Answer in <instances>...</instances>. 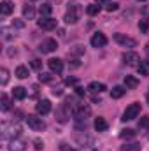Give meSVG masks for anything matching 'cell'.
Returning <instances> with one entry per match:
<instances>
[{"instance_id": "cell-1", "label": "cell", "mask_w": 149, "mask_h": 151, "mask_svg": "<svg viewBox=\"0 0 149 151\" xmlns=\"http://www.w3.org/2000/svg\"><path fill=\"white\" fill-rule=\"evenodd\" d=\"M81 14H82V7L75 2H69V7H67V14H65V23L69 25H75L79 19H81Z\"/></svg>"}, {"instance_id": "cell-2", "label": "cell", "mask_w": 149, "mask_h": 151, "mask_svg": "<svg viewBox=\"0 0 149 151\" xmlns=\"http://www.w3.org/2000/svg\"><path fill=\"white\" fill-rule=\"evenodd\" d=\"M72 114H74V118L77 121H84L86 123V119L91 114V109H90L88 104H75L74 107H72Z\"/></svg>"}, {"instance_id": "cell-3", "label": "cell", "mask_w": 149, "mask_h": 151, "mask_svg": "<svg viewBox=\"0 0 149 151\" xmlns=\"http://www.w3.org/2000/svg\"><path fill=\"white\" fill-rule=\"evenodd\" d=\"M2 135H4V139H18V135L21 134V127L19 125H14V123H4L2 125Z\"/></svg>"}, {"instance_id": "cell-4", "label": "cell", "mask_w": 149, "mask_h": 151, "mask_svg": "<svg viewBox=\"0 0 149 151\" xmlns=\"http://www.w3.org/2000/svg\"><path fill=\"white\" fill-rule=\"evenodd\" d=\"M25 119H27L28 127H30L34 132H44V130H46V123H44V119L39 118V116H35V114H28Z\"/></svg>"}, {"instance_id": "cell-5", "label": "cell", "mask_w": 149, "mask_h": 151, "mask_svg": "<svg viewBox=\"0 0 149 151\" xmlns=\"http://www.w3.org/2000/svg\"><path fill=\"white\" fill-rule=\"evenodd\" d=\"M139 114H140V104H139V102H133V104H130V106L125 109L121 119H123V121H132V119H135Z\"/></svg>"}, {"instance_id": "cell-6", "label": "cell", "mask_w": 149, "mask_h": 151, "mask_svg": "<svg viewBox=\"0 0 149 151\" xmlns=\"http://www.w3.org/2000/svg\"><path fill=\"white\" fill-rule=\"evenodd\" d=\"M69 118H70V106H69V102H65L56 109V119L60 123H67Z\"/></svg>"}, {"instance_id": "cell-7", "label": "cell", "mask_w": 149, "mask_h": 151, "mask_svg": "<svg viewBox=\"0 0 149 151\" xmlns=\"http://www.w3.org/2000/svg\"><path fill=\"white\" fill-rule=\"evenodd\" d=\"M114 40L119 44V46H123V47H135L137 46V40L132 37H128V35H125V34H114Z\"/></svg>"}, {"instance_id": "cell-8", "label": "cell", "mask_w": 149, "mask_h": 151, "mask_svg": "<svg viewBox=\"0 0 149 151\" xmlns=\"http://www.w3.org/2000/svg\"><path fill=\"white\" fill-rule=\"evenodd\" d=\"M56 47H58V44H56V40H54V39H46V40H42V42H40L39 51H40L42 55H49V53L56 51Z\"/></svg>"}, {"instance_id": "cell-9", "label": "cell", "mask_w": 149, "mask_h": 151, "mask_svg": "<svg viewBox=\"0 0 149 151\" xmlns=\"http://www.w3.org/2000/svg\"><path fill=\"white\" fill-rule=\"evenodd\" d=\"M37 25H39V28H42V30H54L56 28V19L51 18V16H40Z\"/></svg>"}, {"instance_id": "cell-10", "label": "cell", "mask_w": 149, "mask_h": 151, "mask_svg": "<svg viewBox=\"0 0 149 151\" xmlns=\"http://www.w3.org/2000/svg\"><path fill=\"white\" fill-rule=\"evenodd\" d=\"M123 62H125L126 65H130V67H137V65L140 63V56H139L135 51H128V53L123 55Z\"/></svg>"}, {"instance_id": "cell-11", "label": "cell", "mask_w": 149, "mask_h": 151, "mask_svg": "<svg viewBox=\"0 0 149 151\" xmlns=\"http://www.w3.org/2000/svg\"><path fill=\"white\" fill-rule=\"evenodd\" d=\"M91 46L93 47H104L105 44H107V37L102 34V32H97V34H93V37H91Z\"/></svg>"}, {"instance_id": "cell-12", "label": "cell", "mask_w": 149, "mask_h": 151, "mask_svg": "<svg viewBox=\"0 0 149 151\" xmlns=\"http://www.w3.org/2000/svg\"><path fill=\"white\" fill-rule=\"evenodd\" d=\"M47 67H49L51 72L60 74V72L63 70V62H62L60 58H51V60H47Z\"/></svg>"}, {"instance_id": "cell-13", "label": "cell", "mask_w": 149, "mask_h": 151, "mask_svg": "<svg viewBox=\"0 0 149 151\" xmlns=\"http://www.w3.org/2000/svg\"><path fill=\"white\" fill-rule=\"evenodd\" d=\"M35 111H37L39 114H47L49 111H51V102L47 100V99H44V100H39L37 106H35Z\"/></svg>"}, {"instance_id": "cell-14", "label": "cell", "mask_w": 149, "mask_h": 151, "mask_svg": "<svg viewBox=\"0 0 149 151\" xmlns=\"http://www.w3.org/2000/svg\"><path fill=\"white\" fill-rule=\"evenodd\" d=\"M27 150V142L21 139H12L9 142V151H25Z\"/></svg>"}, {"instance_id": "cell-15", "label": "cell", "mask_w": 149, "mask_h": 151, "mask_svg": "<svg viewBox=\"0 0 149 151\" xmlns=\"http://www.w3.org/2000/svg\"><path fill=\"white\" fill-rule=\"evenodd\" d=\"M12 11H14V4H12L11 0H4V2L0 4V12H2V16H9V14H12Z\"/></svg>"}, {"instance_id": "cell-16", "label": "cell", "mask_w": 149, "mask_h": 151, "mask_svg": "<svg viewBox=\"0 0 149 151\" xmlns=\"http://www.w3.org/2000/svg\"><path fill=\"white\" fill-rule=\"evenodd\" d=\"M88 90H91L93 93H104L107 88H105V84L104 83H98V81H93V83H90V86H88Z\"/></svg>"}, {"instance_id": "cell-17", "label": "cell", "mask_w": 149, "mask_h": 151, "mask_svg": "<svg viewBox=\"0 0 149 151\" xmlns=\"http://www.w3.org/2000/svg\"><path fill=\"white\" fill-rule=\"evenodd\" d=\"M93 127H95V130H97V132H105L109 125H107V121H105V118H100V116H98V118L95 119V123H93Z\"/></svg>"}, {"instance_id": "cell-18", "label": "cell", "mask_w": 149, "mask_h": 151, "mask_svg": "<svg viewBox=\"0 0 149 151\" xmlns=\"http://www.w3.org/2000/svg\"><path fill=\"white\" fill-rule=\"evenodd\" d=\"M125 86H126L128 90H133V88L139 86V79L133 77V76H125Z\"/></svg>"}, {"instance_id": "cell-19", "label": "cell", "mask_w": 149, "mask_h": 151, "mask_svg": "<svg viewBox=\"0 0 149 151\" xmlns=\"http://www.w3.org/2000/svg\"><path fill=\"white\" fill-rule=\"evenodd\" d=\"M23 18H25V19H34V18H35V9L27 4V5L23 7Z\"/></svg>"}, {"instance_id": "cell-20", "label": "cell", "mask_w": 149, "mask_h": 151, "mask_svg": "<svg viewBox=\"0 0 149 151\" xmlns=\"http://www.w3.org/2000/svg\"><path fill=\"white\" fill-rule=\"evenodd\" d=\"M12 97L18 99V100H23V99L27 97V90H25L23 86H16V88L12 90Z\"/></svg>"}, {"instance_id": "cell-21", "label": "cell", "mask_w": 149, "mask_h": 151, "mask_svg": "<svg viewBox=\"0 0 149 151\" xmlns=\"http://www.w3.org/2000/svg\"><path fill=\"white\" fill-rule=\"evenodd\" d=\"M125 93H126V90H125L123 86H114V88L111 90V97L112 99H121Z\"/></svg>"}, {"instance_id": "cell-22", "label": "cell", "mask_w": 149, "mask_h": 151, "mask_svg": "<svg viewBox=\"0 0 149 151\" xmlns=\"http://www.w3.org/2000/svg\"><path fill=\"white\" fill-rule=\"evenodd\" d=\"M14 74H16L18 79H27V77H28V69H27L25 65H19V67L16 69V72H14Z\"/></svg>"}, {"instance_id": "cell-23", "label": "cell", "mask_w": 149, "mask_h": 151, "mask_svg": "<svg viewBox=\"0 0 149 151\" xmlns=\"http://www.w3.org/2000/svg\"><path fill=\"white\" fill-rule=\"evenodd\" d=\"M86 12H88L90 16H97V14L100 12V4H90V5L86 7Z\"/></svg>"}, {"instance_id": "cell-24", "label": "cell", "mask_w": 149, "mask_h": 151, "mask_svg": "<svg viewBox=\"0 0 149 151\" xmlns=\"http://www.w3.org/2000/svg\"><path fill=\"white\" fill-rule=\"evenodd\" d=\"M0 109H2V111H9V109H11V100H9L7 95H2V97H0Z\"/></svg>"}, {"instance_id": "cell-25", "label": "cell", "mask_w": 149, "mask_h": 151, "mask_svg": "<svg viewBox=\"0 0 149 151\" xmlns=\"http://www.w3.org/2000/svg\"><path fill=\"white\" fill-rule=\"evenodd\" d=\"M137 70L140 76H149V62H140L137 65Z\"/></svg>"}, {"instance_id": "cell-26", "label": "cell", "mask_w": 149, "mask_h": 151, "mask_svg": "<svg viewBox=\"0 0 149 151\" xmlns=\"http://www.w3.org/2000/svg\"><path fill=\"white\" fill-rule=\"evenodd\" d=\"M135 135H137V132H133L132 128H125V130H121V134H119L121 139H133Z\"/></svg>"}, {"instance_id": "cell-27", "label": "cell", "mask_w": 149, "mask_h": 151, "mask_svg": "<svg viewBox=\"0 0 149 151\" xmlns=\"http://www.w3.org/2000/svg\"><path fill=\"white\" fill-rule=\"evenodd\" d=\"M140 150H142V146L137 144V142H132V144H125V146H121V151H140Z\"/></svg>"}, {"instance_id": "cell-28", "label": "cell", "mask_w": 149, "mask_h": 151, "mask_svg": "<svg viewBox=\"0 0 149 151\" xmlns=\"http://www.w3.org/2000/svg\"><path fill=\"white\" fill-rule=\"evenodd\" d=\"M148 128H149V116H142V118L139 119V130L146 132Z\"/></svg>"}, {"instance_id": "cell-29", "label": "cell", "mask_w": 149, "mask_h": 151, "mask_svg": "<svg viewBox=\"0 0 149 151\" xmlns=\"http://www.w3.org/2000/svg\"><path fill=\"white\" fill-rule=\"evenodd\" d=\"M7 81H9V70L5 67H2L0 69V83L2 84H7Z\"/></svg>"}, {"instance_id": "cell-30", "label": "cell", "mask_w": 149, "mask_h": 151, "mask_svg": "<svg viewBox=\"0 0 149 151\" xmlns=\"http://www.w3.org/2000/svg\"><path fill=\"white\" fill-rule=\"evenodd\" d=\"M139 30H140L142 34H146V32L149 30V19L148 18H144V19L139 21Z\"/></svg>"}, {"instance_id": "cell-31", "label": "cell", "mask_w": 149, "mask_h": 151, "mask_svg": "<svg viewBox=\"0 0 149 151\" xmlns=\"http://www.w3.org/2000/svg\"><path fill=\"white\" fill-rule=\"evenodd\" d=\"M51 11H53V7H51L49 4H42V5H40V16H49Z\"/></svg>"}, {"instance_id": "cell-32", "label": "cell", "mask_w": 149, "mask_h": 151, "mask_svg": "<svg viewBox=\"0 0 149 151\" xmlns=\"http://www.w3.org/2000/svg\"><path fill=\"white\" fill-rule=\"evenodd\" d=\"M39 81H40V83H51V81H53V76L47 74V72H40V76H39Z\"/></svg>"}, {"instance_id": "cell-33", "label": "cell", "mask_w": 149, "mask_h": 151, "mask_svg": "<svg viewBox=\"0 0 149 151\" xmlns=\"http://www.w3.org/2000/svg\"><path fill=\"white\" fill-rule=\"evenodd\" d=\"M105 9H107L109 12H112V11H117V9H119V4H116V2H109Z\"/></svg>"}, {"instance_id": "cell-34", "label": "cell", "mask_w": 149, "mask_h": 151, "mask_svg": "<svg viewBox=\"0 0 149 151\" xmlns=\"http://www.w3.org/2000/svg\"><path fill=\"white\" fill-rule=\"evenodd\" d=\"M12 27H16V28H23V27H25V21H21V19H12Z\"/></svg>"}, {"instance_id": "cell-35", "label": "cell", "mask_w": 149, "mask_h": 151, "mask_svg": "<svg viewBox=\"0 0 149 151\" xmlns=\"http://www.w3.org/2000/svg\"><path fill=\"white\" fill-rule=\"evenodd\" d=\"M32 67H34L35 70H40V67H42V62H40V60H37V58H35V60H32Z\"/></svg>"}, {"instance_id": "cell-36", "label": "cell", "mask_w": 149, "mask_h": 151, "mask_svg": "<svg viewBox=\"0 0 149 151\" xmlns=\"http://www.w3.org/2000/svg\"><path fill=\"white\" fill-rule=\"evenodd\" d=\"M75 83H77V77H70V76H69V77L65 79V84H75Z\"/></svg>"}, {"instance_id": "cell-37", "label": "cell", "mask_w": 149, "mask_h": 151, "mask_svg": "<svg viewBox=\"0 0 149 151\" xmlns=\"http://www.w3.org/2000/svg\"><path fill=\"white\" fill-rule=\"evenodd\" d=\"M60 151H77V150H74V148H70L69 144H62V146H60Z\"/></svg>"}, {"instance_id": "cell-38", "label": "cell", "mask_w": 149, "mask_h": 151, "mask_svg": "<svg viewBox=\"0 0 149 151\" xmlns=\"http://www.w3.org/2000/svg\"><path fill=\"white\" fill-rule=\"evenodd\" d=\"M34 142H35V148H37V150H42V148H44V142H42L40 139H35Z\"/></svg>"}, {"instance_id": "cell-39", "label": "cell", "mask_w": 149, "mask_h": 151, "mask_svg": "<svg viewBox=\"0 0 149 151\" xmlns=\"http://www.w3.org/2000/svg\"><path fill=\"white\" fill-rule=\"evenodd\" d=\"M75 93H77V95H79V97H82V95H84V90H82V88H79V86H77V88H75Z\"/></svg>"}, {"instance_id": "cell-40", "label": "cell", "mask_w": 149, "mask_h": 151, "mask_svg": "<svg viewBox=\"0 0 149 151\" xmlns=\"http://www.w3.org/2000/svg\"><path fill=\"white\" fill-rule=\"evenodd\" d=\"M62 93H63V91H62L60 88H54V90H53V95H62Z\"/></svg>"}, {"instance_id": "cell-41", "label": "cell", "mask_w": 149, "mask_h": 151, "mask_svg": "<svg viewBox=\"0 0 149 151\" xmlns=\"http://www.w3.org/2000/svg\"><path fill=\"white\" fill-rule=\"evenodd\" d=\"M97 4H109V0H97Z\"/></svg>"}, {"instance_id": "cell-42", "label": "cell", "mask_w": 149, "mask_h": 151, "mask_svg": "<svg viewBox=\"0 0 149 151\" xmlns=\"http://www.w3.org/2000/svg\"><path fill=\"white\" fill-rule=\"evenodd\" d=\"M146 100H148V104H149V93H148V97H146Z\"/></svg>"}, {"instance_id": "cell-43", "label": "cell", "mask_w": 149, "mask_h": 151, "mask_svg": "<svg viewBox=\"0 0 149 151\" xmlns=\"http://www.w3.org/2000/svg\"><path fill=\"white\" fill-rule=\"evenodd\" d=\"M137 2H144V0H137Z\"/></svg>"}, {"instance_id": "cell-44", "label": "cell", "mask_w": 149, "mask_h": 151, "mask_svg": "<svg viewBox=\"0 0 149 151\" xmlns=\"http://www.w3.org/2000/svg\"><path fill=\"white\" fill-rule=\"evenodd\" d=\"M32 2H35V0H32Z\"/></svg>"}]
</instances>
